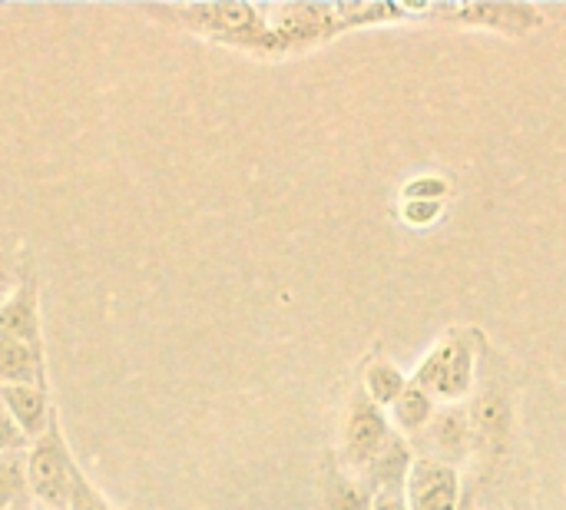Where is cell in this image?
<instances>
[{"label":"cell","mask_w":566,"mask_h":510,"mask_svg":"<svg viewBox=\"0 0 566 510\" xmlns=\"http://www.w3.org/2000/svg\"><path fill=\"white\" fill-rule=\"evenodd\" d=\"M371 510H408V504H405L401 491H381V495L375 498Z\"/></svg>","instance_id":"21"},{"label":"cell","mask_w":566,"mask_h":510,"mask_svg":"<svg viewBox=\"0 0 566 510\" xmlns=\"http://www.w3.org/2000/svg\"><path fill=\"white\" fill-rule=\"evenodd\" d=\"M458 510H478V504H474V501H471V498H464V501H461V504H458Z\"/></svg>","instance_id":"23"},{"label":"cell","mask_w":566,"mask_h":510,"mask_svg":"<svg viewBox=\"0 0 566 510\" xmlns=\"http://www.w3.org/2000/svg\"><path fill=\"white\" fill-rule=\"evenodd\" d=\"M20 272H23V269H17V266H13V259H10V256L0 249V302H3V299H7V295L17 289V282H20Z\"/></svg>","instance_id":"20"},{"label":"cell","mask_w":566,"mask_h":510,"mask_svg":"<svg viewBox=\"0 0 566 510\" xmlns=\"http://www.w3.org/2000/svg\"><path fill=\"white\" fill-rule=\"evenodd\" d=\"M23 465H27V491L40 504V510L70 508V478L76 458L66 445L60 412H53L46 431L36 441H30Z\"/></svg>","instance_id":"2"},{"label":"cell","mask_w":566,"mask_h":510,"mask_svg":"<svg viewBox=\"0 0 566 510\" xmlns=\"http://www.w3.org/2000/svg\"><path fill=\"white\" fill-rule=\"evenodd\" d=\"M149 17L169 20L179 30L209 37L216 43L242 46L252 53H282L279 40L265 23V7L252 3H179V7H143Z\"/></svg>","instance_id":"1"},{"label":"cell","mask_w":566,"mask_h":510,"mask_svg":"<svg viewBox=\"0 0 566 510\" xmlns=\"http://www.w3.org/2000/svg\"><path fill=\"white\" fill-rule=\"evenodd\" d=\"M441 13H458L461 20H478V23H491L504 33H524L537 23V13L531 7H494V3H481V7H458V10H441Z\"/></svg>","instance_id":"8"},{"label":"cell","mask_w":566,"mask_h":510,"mask_svg":"<svg viewBox=\"0 0 566 510\" xmlns=\"http://www.w3.org/2000/svg\"><path fill=\"white\" fill-rule=\"evenodd\" d=\"M471 375H474V348L468 342L444 345V372H441L438 392L444 398H461L471 388Z\"/></svg>","instance_id":"9"},{"label":"cell","mask_w":566,"mask_h":510,"mask_svg":"<svg viewBox=\"0 0 566 510\" xmlns=\"http://www.w3.org/2000/svg\"><path fill=\"white\" fill-rule=\"evenodd\" d=\"M0 335H10V339L23 342L27 348H33L36 355L46 358L43 319H40V279H36V269L30 262L20 272L17 289L0 302Z\"/></svg>","instance_id":"3"},{"label":"cell","mask_w":566,"mask_h":510,"mask_svg":"<svg viewBox=\"0 0 566 510\" xmlns=\"http://www.w3.org/2000/svg\"><path fill=\"white\" fill-rule=\"evenodd\" d=\"M36 510H40V508H36Z\"/></svg>","instance_id":"24"},{"label":"cell","mask_w":566,"mask_h":510,"mask_svg":"<svg viewBox=\"0 0 566 510\" xmlns=\"http://www.w3.org/2000/svg\"><path fill=\"white\" fill-rule=\"evenodd\" d=\"M471 418L461 408H448L431 421V441L438 445V451L444 458H461L468 451L471 441Z\"/></svg>","instance_id":"10"},{"label":"cell","mask_w":566,"mask_h":510,"mask_svg":"<svg viewBox=\"0 0 566 510\" xmlns=\"http://www.w3.org/2000/svg\"><path fill=\"white\" fill-rule=\"evenodd\" d=\"M388 438H391L388 421L378 412V405L371 398H358V405L352 408L348 428H345V458L358 468H368Z\"/></svg>","instance_id":"5"},{"label":"cell","mask_w":566,"mask_h":510,"mask_svg":"<svg viewBox=\"0 0 566 510\" xmlns=\"http://www.w3.org/2000/svg\"><path fill=\"white\" fill-rule=\"evenodd\" d=\"M10 385L50 388L46 385V358L10 335H0V388H10Z\"/></svg>","instance_id":"7"},{"label":"cell","mask_w":566,"mask_h":510,"mask_svg":"<svg viewBox=\"0 0 566 510\" xmlns=\"http://www.w3.org/2000/svg\"><path fill=\"white\" fill-rule=\"evenodd\" d=\"M7 510H36V508H33L30 501H17V504H10V508H7Z\"/></svg>","instance_id":"22"},{"label":"cell","mask_w":566,"mask_h":510,"mask_svg":"<svg viewBox=\"0 0 566 510\" xmlns=\"http://www.w3.org/2000/svg\"><path fill=\"white\" fill-rule=\"evenodd\" d=\"M365 388H368V398L375 405H395L401 395H405V375L395 368V365H371L368 378H365Z\"/></svg>","instance_id":"14"},{"label":"cell","mask_w":566,"mask_h":510,"mask_svg":"<svg viewBox=\"0 0 566 510\" xmlns=\"http://www.w3.org/2000/svg\"><path fill=\"white\" fill-rule=\"evenodd\" d=\"M458 495H461L458 475L434 458H421L408 471L411 510H458Z\"/></svg>","instance_id":"4"},{"label":"cell","mask_w":566,"mask_h":510,"mask_svg":"<svg viewBox=\"0 0 566 510\" xmlns=\"http://www.w3.org/2000/svg\"><path fill=\"white\" fill-rule=\"evenodd\" d=\"M0 402L7 408V415L17 421V428L30 441H36L46 431V425H50V418L56 412V405L50 402V388H40V385H10V388H0Z\"/></svg>","instance_id":"6"},{"label":"cell","mask_w":566,"mask_h":510,"mask_svg":"<svg viewBox=\"0 0 566 510\" xmlns=\"http://www.w3.org/2000/svg\"><path fill=\"white\" fill-rule=\"evenodd\" d=\"M438 212H441V202H428V199H408V202H405V219L415 222V226L434 222Z\"/></svg>","instance_id":"19"},{"label":"cell","mask_w":566,"mask_h":510,"mask_svg":"<svg viewBox=\"0 0 566 510\" xmlns=\"http://www.w3.org/2000/svg\"><path fill=\"white\" fill-rule=\"evenodd\" d=\"M434 415V405H431V395L418 385H408L405 395L395 402V421L405 428V431H421Z\"/></svg>","instance_id":"12"},{"label":"cell","mask_w":566,"mask_h":510,"mask_svg":"<svg viewBox=\"0 0 566 510\" xmlns=\"http://www.w3.org/2000/svg\"><path fill=\"white\" fill-rule=\"evenodd\" d=\"M448 196V183L438 176H421L415 183H408L405 199H428V202H441Z\"/></svg>","instance_id":"18"},{"label":"cell","mask_w":566,"mask_h":510,"mask_svg":"<svg viewBox=\"0 0 566 510\" xmlns=\"http://www.w3.org/2000/svg\"><path fill=\"white\" fill-rule=\"evenodd\" d=\"M23 458L27 455H0V510H7L17 501H30Z\"/></svg>","instance_id":"13"},{"label":"cell","mask_w":566,"mask_h":510,"mask_svg":"<svg viewBox=\"0 0 566 510\" xmlns=\"http://www.w3.org/2000/svg\"><path fill=\"white\" fill-rule=\"evenodd\" d=\"M371 478L381 481V491H401V478H408V451L398 438H388L385 448L368 465Z\"/></svg>","instance_id":"11"},{"label":"cell","mask_w":566,"mask_h":510,"mask_svg":"<svg viewBox=\"0 0 566 510\" xmlns=\"http://www.w3.org/2000/svg\"><path fill=\"white\" fill-rule=\"evenodd\" d=\"M66 510H119L90 478L80 465H73V478H70V508Z\"/></svg>","instance_id":"15"},{"label":"cell","mask_w":566,"mask_h":510,"mask_svg":"<svg viewBox=\"0 0 566 510\" xmlns=\"http://www.w3.org/2000/svg\"><path fill=\"white\" fill-rule=\"evenodd\" d=\"M328 510H371V504H368V495L358 485H352L342 475H332V481H328Z\"/></svg>","instance_id":"16"},{"label":"cell","mask_w":566,"mask_h":510,"mask_svg":"<svg viewBox=\"0 0 566 510\" xmlns=\"http://www.w3.org/2000/svg\"><path fill=\"white\" fill-rule=\"evenodd\" d=\"M30 438L17 428V421L7 415L3 402H0V455H27Z\"/></svg>","instance_id":"17"}]
</instances>
